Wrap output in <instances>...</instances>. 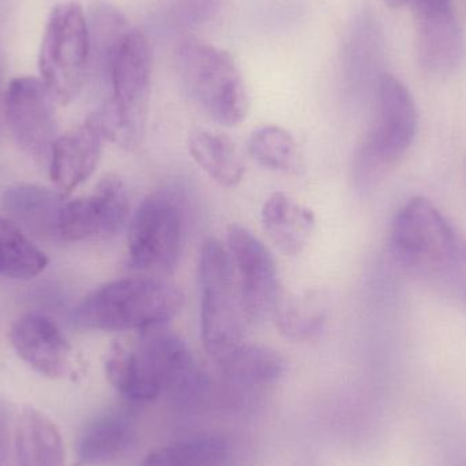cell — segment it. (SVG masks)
I'll list each match as a JSON object with an SVG mask.
<instances>
[{"label":"cell","mask_w":466,"mask_h":466,"mask_svg":"<svg viewBox=\"0 0 466 466\" xmlns=\"http://www.w3.org/2000/svg\"><path fill=\"white\" fill-rule=\"evenodd\" d=\"M216 364L227 380L247 388L274 385L287 371V363L277 350L248 341Z\"/></svg>","instance_id":"obj_20"},{"label":"cell","mask_w":466,"mask_h":466,"mask_svg":"<svg viewBox=\"0 0 466 466\" xmlns=\"http://www.w3.org/2000/svg\"><path fill=\"white\" fill-rule=\"evenodd\" d=\"M46 254L13 221L0 218V276L35 279L46 268Z\"/></svg>","instance_id":"obj_25"},{"label":"cell","mask_w":466,"mask_h":466,"mask_svg":"<svg viewBox=\"0 0 466 466\" xmlns=\"http://www.w3.org/2000/svg\"><path fill=\"white\" fill-rule=\"evenodd\" d=\"M14 427L11 410L7 405L0 402V466H7L11 443H14Z\"/></svg>","instance_id":"obj_26"},{"label":"cell","mask_w":466,"mask_h":466,"mask_svg":"<svg viewBox=\"0 0 466 466\" xmlns=\"http://www.w3.org/2000/svg\"><path fill=\"white\" fill-rule=\"evenodd\" d=\"M201 336L208 355L218 363L246 342L247 320L241 309L228 249L215 238L199 251Z\"/></svg>","instance_id":"obj_5"},{"label":"cell","mask_w":466,"mask_h":466,"mask_svg":"<svg viewBox=\"0 0 466 466\" xmlns=\"http://www.w3.org/2000/svg\"><path fill=\"white\" fill-rule=\"evenodd\" d=\"M16 466H66L65 443L56 424L35 408H24L14 427Z\"/></svg>","instance_id":"obj_17"},{"label":"cell","mask_w":466,"mask_h":466,"mask_svg":"<svg viewBox=\"0 0 466 466\" xmlns=\"http://www.w3.org/2000/svg\"><path fill=\"white\" fill-rule=\"evenodd\" d=\"M5 210L29 231L44 236H59V216L65 196L37 187L16 186L3 197Z\"/></svg>","instance_id":"obj_22"},{"label":"cell","mask_w":466,"mask_h":466,"mask_svg":"<svg viewBox=\"0 0 466 466\" xmlns=\"http://www.w3.org/2000/svg\"><path fill=\"white\" fill-rule=\"evenodd\" d=\"M128 213L126 183L116 175H108L90 196L65 201L59 216V238L67 241L112 238L122 231Z\"/></svg>","instance_id":"obj_11"},{"label":"cell","mask_w":466,"mask_h":466,"mask_svg":"<svg viewBox=\"0 0 466 466\" xmlns=\"http://www.w3.org/2000/svg\"><path fill=\"white\" fill-rule=\"evenodd\" d=\"M185 293L161 277L137 276L115 279L87 295L74 309L76 328L98 331L160 330L174 319Z\"/></svg>","instance_id":"obj_2"},{"label":"cell","mask_w":466,"mask_h":466,"mask_svg":"<svg viewBox=\"0 0 466 466\" xmlns=\"http://www.w3.org/2000/svg\"><path fill=\"white\" fill-rule=\"evenodd\" d=\"M187 147L194 163L218 185L232 188L243 180L246 167L235 142L226 134L194 131L188 137Z\"/></svg>","instance_id":"obj_19"},{"label":"cell","mask_w":466,"mask_h":466,"mask_svg":"<svg viewBox=\"0 0 466 466\" xmlns=\"http://www.w3.org/2000/svg\"><path fill=\"white\" fill-rule=\"evenodd\" d=\"M5 119L22 152L41 167H48L57 138L54 96L40 79L19 76L8 85Z\"/></svg>","instance_id":"obj_10"},{"label":"cell","mask_w":466,"mask_h":466,"mask_svg":"<svg viewBox=\"0 0 466 466\" xmlns=\"http://www.w3.org/2000/svg\"><path fill=\"white\" fill-rule=\"evenodd\" d=\"M38 65L41 81L55 100L68 104L79 95L90 67V35L78 3H62L52 10Z\"/></svg>","instance_id":"obj_8"},{"label":"cell","mask_w":466,"mask_h":466,"mask_svg":"<svg viewBox=\"0 0 466 466\" xmlns=\"http://www.w3.org/2000/svg\"><path fill=\"white\" fill-rule=\"evenodd\" d=\"M260 221L274 246L288 257L304 251L317 227L314 212L285 193H274L266 199Z\"/></svg>","instance_id":"obj_16"},{"label":"cell","mask_w":466,"mask_h":466,"mask_svg":"<svg viewBox=\"0 0 466 466\" xmlns=\"http://www.w3.org/2000/svg\"><path fill=\"white\" fill-rule=\"evenodd\" d=\"M418 123L410 90L396 76H383L378 87L377 117L356 155L353 171L360 187L377 185L407 155Z\"/></svg>","instance_id":"obj_7"},{"label":"cell","mask_w":466,"mask_h":466,"mask_svg":"<svg viewBox=\"0 0 466 466\" xmlns=\"http://www.w3.org/2000/svg\"><path fill=\"white\" fill-rule=\"evenodd\" d=\"M456 299L461 301L466 312V241L464 258H462L461 273H460L459 284H457Z\"/></svg>","instance_id":"obj_27"},{"label":"cell","mask_w":466,"mask_h":466,"mask_svg":"<svg viewBox=\"0 0 466 466\" xmlns=\"http://www.w3.org/2000/svg\"><path fill=\"white\" fill-rule=\"evenodd\" d=\"M388 3L389 7L391 8H400L402 5H408V3L412 2V0H385Z\"/></svg>","instance_id":"obj_28"},{"label":"cell","mask_w":466,"mask_h":466,"mask_svg":"<svg viewBox=\"0 0 466 466\" xmlns=\"http://www.w3.org/2000/svg\"><path fill=\"white\" fill-rule=\"evenodd\" d=\"M227 249L247 323L255 325L270 319L284 295L270 249L238 224H232L227 232Z\"/></svg>","instance_id":"obj_9"},{"label":"cell","mask_w":466,"mask_h":466,"mask_svg":"<svg viewBox=\"0 0 466 466\" xmlns=\"http://www.w3.org/2000/svg\"><path fill=\"white\" fill-rule=\"evenodd\" d=\"M145 334L137 342H115L106 374L115 390L130 402H152L164 394L160 361Z\"/></svg>","instance_id":"obj_13"},{"label":"cell","mask_w":466,"mask_h":466,"mask_svg":"<svg viewBox=\"0 0 466 466\" xmlns=\"http://www.w3.org/2000/svg\"><path fill=\"white\" fill-rule=\"evenodd\" d=\"M177 65L188 95L210 119L224 127H235L246 119L248 93L229 52L186 38L177 46Z\"/></svg>","instance_id":"obj_4"},{"label":"cell","mask_w":466,"mask_h":466,"mask_svg":"<svg viewBox=\"0 0 466 466\" xmlns=\"http://www.w3.org/2000/svg\"><path fill=\"white\" fill-rule=\"evenodd\" d=\"M465 241L445 216L426 198H412L397 213L390 232V249L400 268L456 298Z\"/></svg>","instance_id":"obj_1"},{"label":"cell","mask_w":466,"mask_h":466,"mask_svg":"<svg viewBox=\"0 0 466 466\" xmlns=\"http://www.w3.org/2000/svg\"><path fill=\"white\" fill-rule=\"evenodd\" d=\"M329 309L326 299L317 290L282 295L273 319L277 329L293 342H311L325 333Z\"/></svg>","instance_id":"obj_21"},{"label":"cell","mask_w":466,"mask_h":466,"mask_svg":"<svg viewBox=\"0 0 466 466\" xmlns=\"http://www.w3.org/2000/svg\"><path fill=\"white\" fill-rule=\"evenodd\" d=\"M248 153L268 171L292 177H300L306 171V161L295 137L279 126H262L252 131Z\"/></svg>","instance_id":"obj_23"},{"label":"cell","mask_w":466,"mask_h":466,"mask_svg":"<svg viewBox=\"0 0 466 466\" xmlns=\"http://www.w3.org/2000/svg\"><path fill=\"white\" fill-rule=\"evenodd\" d=\"M231 456L226 438L202 435L155 449L141 466H224Z\"/></svg>","instance_id":"obj_24"},{"label":"cell","mask_w":466,"mask_h":466,"mask_svg":"<svg viewBox=\"0 0 466 466\" xmlns=\"http://www.w3.org/2000/svg\"><path fill=\"white\" fill-rule=\"evenodd\" d=\"M421 66L435 76L453 73L464 60L461 29L451 0H413Z\"/></svg>","instance_id":"obj_12"},{"label":"cell","mask_w":466,"mask_h":466,"mask_svg":"<svg viewBox=\"0 0 466 466\" xmlns=\"http://www.w3.org/2000/svg\"><path fill=\"white\" fill-rule=\"evenodd\" d=\"M10 341L19 358L38 374L51 380L70 371L71 347L54 320L30 312L11 326Z\"/></svg>","instance_id":"obj_14"},{"label":"cell","mask_w":466,"mask_h":466,"mask_svg":"<svg viewBox=\"0 0 466 466\" xmlns=\"http://www.w3.org/2000/svg\"><path fill=\"white\" fill-rule=\"evenodd\" d=\"M152 48L144 33L131 27L106 68L112 98L90 115L106 141L126 149L141 144L152 87Z\"/></svg>","instance_id":"obj_3"},{"label":"cell","mask_w":466,"mask_h":466,"mask_svg":"<svg viewBox=\"0 0 466 466\" xmlns=\"http://www.w3.org/2000/svg\"><path fill=\"white\" fill-rule=\"evenodd\" d=\"M103 142V136L89 119L57 138L48 169L62 196L73 193L92 177Z\"/></svg>","instance_id":"obj_15"},{"label":"cell","mask_w":466,"mask_h":466,"mask_svg":"<svg viewBox=\"0 0 466 466\" xmlns=\"http://www.w3.org/2000/svg\"><path fill=\"white\" fill-rule=\"evenodd\" d=\"M187 231L185 198L177 188L153 191L137 208L128 226V262L147 276L177 268Z\"/></svg>","instance_id":"obj_6"},{"label":"cell","mask_w":466,"mask_h":466,"mask_svg":"<svg viewBox=\"0 0 466 466\" xmlns=\"http://www.w3.org/2000/svg\"><path fill=\"white\" fill-rule=\"evenodd\" d=\"M134 423L127 413L109 410L93 418L76 440L78 466L108 464L133 443Z\"/></svg>","instance_id":"obj_18"}]
</instances>
